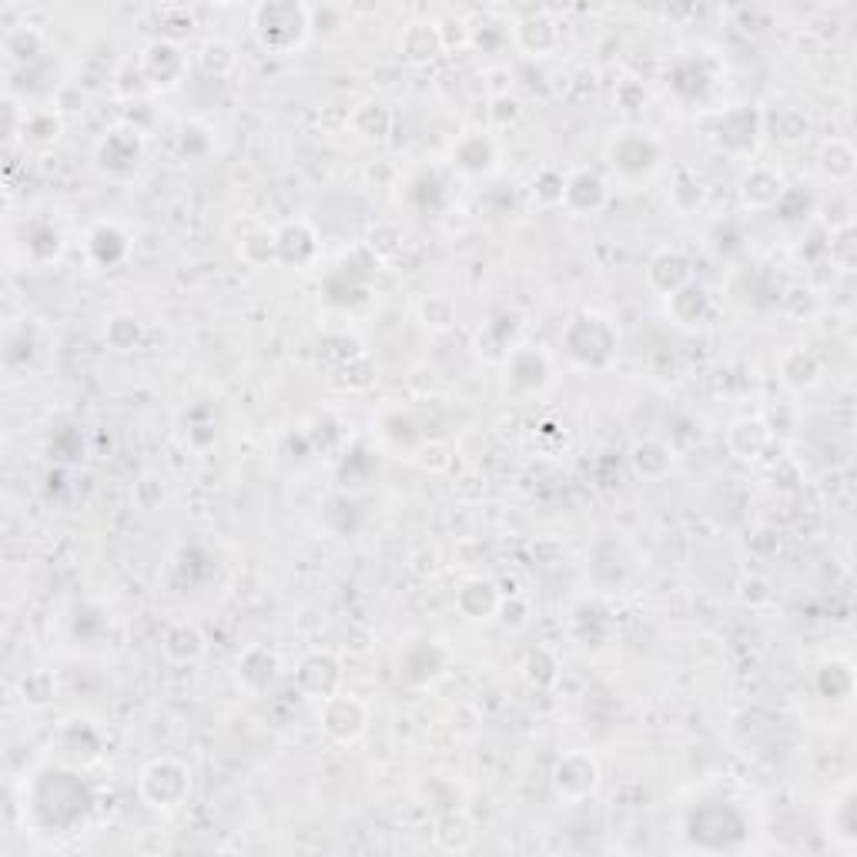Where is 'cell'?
I'll list each match as a JSON object with an SVG mask.
<instances>
[{"mask_svg":"<svg viewBox=\"0 0 857 857\" xmlns=\"http://www.w3.org/2000/svg\"><path fill=\"white\" fill-rule=\"evenodd\" d=\"M312 21L308 11L298 4H262L255 11V34L265 48L285 54L292 48H302Z\"/></svg>","mask_w":857,"mask_h":857,"instance_id":"1","label":"cell"},{"mask_svg":"<svg viewBox=\"0 0 857 857\" xmlns=\"http://www.w3.org/2000/svg\"><path fill=\"white\" fill-rule=\"evenodd\" d=\"M567 349L573 359H580L583 366H603L613 349H616V335L606 325V318L600 315H580L570 331H567Z\"/></svg>","mask_w":857,"mask_h":857,"instance_id":"2","label":"cell"},{"mask_svg":"<svg viewBox=\"0 0 857 857\" xmlns=\"http://www.w3.org/2000/svg\"><path fill=\"white\" fill-rule=\"evenodd\" d=\"M141 790L154 807H178L188 790V771L175 761H157L141 774Z\"/></svg>","mask_w":857,"mask_h":857,"instance_id":"3","label":"cell"},{"mask_svg":"<svg viewBox=\"0 0 857 857\" xmlns=\"http://www.w3.org/2000/svg\"><path fill=\"white\" fill-rule=\"evenodd\" d=\"M144 78L154 84V88H175L182 71H185V54L171 44V41H154L147 51H144Z\"/></svg>","mask_w":857,"mask_h":857,"instance_id":"4","label":"cell"},{"mask_svg":"<svg viewBox=\"0 0 857 857\" xmlns=\"http://www.w3.org/2000/svg\"><path fill=\"white\" fill-rule=\"evenodd\" d=\"M325 731L335 741H356L366 731V707L353 697H328L325 701Z\"/></svg>","mask_w":857,"mask_h":857,"instance_id":"5","label":"cell"},{"mask_svg":"<svg viewBox=\"0 0 857 857\" xmlns=\"http://www.w3.org/2000/svg\"><path fill=\"white\" fill-rule=\"evenodd\" d=\"M610 157H613V167H620L623 175H643V171H650L656 164L660 151L650 137H643L640 131H630L613 144Z\"/></svg>","mask_w":857,"mask_h":857,"instance_id":"6","label":"cell"},{"mask_svg":"<svg viewBox=\"0 0 857 857\" xmlns=\"http://www.w3.org/2000/svg\"><path fill=\"white\" fill-rule=\"evenodd\" d=\"M557 787L567 797H586L596 787V764L583 754H570L557 767Z\"/></svg>","mask_w":857,"mask_h":857,"instance_id":"7","label":"cell"},{"mask_svg":"<svg viewBox=\"0 0 857 857\" xmlns=\"http://www.w3.org/2000/svg\"><path fill=\"white\" fill-rule=\"evenodd\" d=\"M202 650H205L202 633H198L195 626H188V623H182V626H175V630H167V636H164V653H167L171 660H195Z\"/></svg>","mask_w":857,"mask_h":857,"instance_id":"8","label":"cell"},{"mask_svg":"<svg viewBox=\"0 0 857 857\" xmlns=\"http://www.w3.org/2000/svg\"><path fill=\"white\" fill-rule=\"evenodd\" d=\"M121 141H124V131H111V134L101 141L98 157H101V164H104V167H118V164L134 167V164H137V157H141V141L134 137L127 147H121Z\"/></svg>","mask_w":857,"mask_h":857,"instance_id":"9","label":"cell"}]
</instances>
